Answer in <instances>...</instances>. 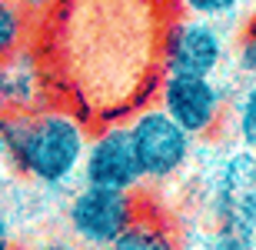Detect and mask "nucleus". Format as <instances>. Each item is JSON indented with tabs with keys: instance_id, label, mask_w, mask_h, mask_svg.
<instances>
[{
	"instance_id": "obj_1",
	"label": "nucleus",
	"mask_w": 256,
	"mask_h": 250,
	"mask_svg": "<svg viewBox=\"0 0 256 250\" xmlns=\"http://www.w3.org/2000/svg\"><path fill=\"white\" fill-rule=\"evenodd\" d=\"M7 164L44 190H57L80 177L90 127L70 104H47L0 117Z\"/></svg>"
},
{
	"instance_id": "obj_2",
	"label": "nucleus",
	"mask_w": 256,
	"mask_h": 250,
	"mask_svg": "<svg viewBox=\"0 0 256 250\" xmlns=\"http://www.w3.org/2000/svg\"><path fill=\"white\" fill-rule=\"evenodd\" d=\"M143 200L140 190H106V187H76L64 210L66 230L86 250H106L133 223Z\"/></svg>"
},
{
	"instance_id": "obj_3",
	"label": "nucleus",
	"mask_w": 256,
	"mask_h": 250,
	"mask_svg": "<svg viewBox=\"0 0 256 250\" xmlns=\"http://www.w3.org/2000/svg\"><path fill=\"white\" fill-rule=\"evenodd\" d=\"M126 130H130L133 154H136L143 180L163 183L190 164L193 137L173 117H166L163 107H156V104L136 107L133 117L126 120Z\"/></svg>"
},
{
	"instance_id": "obj_4",
	"label": "nucleus",
	"mask_w": 256,
	"mask_h": 250,
	"mask_svg": "<svg viewBox=\"0 0 256 250\" xmlns=\"http://www.w3.org/2000/svg\"><path fill=\"white\" fill-rule=\"evenodd\" d=\"M156 107L166 110L176 124L193 137L206 140L220 134V127L226 124V94L216 84V77L203 74H160L156 77Z\"/></svg>"
},
{
	"instance_id": "obj_5",
	"label": "nucleus",
	"mask_w": 256,
	"mask_h": 250,
	"mask_svg": "<svg viewBox=\"0 0 256 250\" xmlns=\"http://www.w3.org/2000/svg\"><path fill=\"white\" fill-rule=\"evenodd\" d=\"M210 213L216 230L256 243V154L240 147L220 164L210 187Z\"/></svg>"
},
{
	"instance_id": "obj_6",
	"label": "nucleus",
	"mask_w": 256,
	"mask_h": 250,
	"mask_svg": "<svg viewBox=\"0 0 256 250\" xmlns=\"http://www.w3.org/2000/svg\"><path fill=\"white\" fill-rule=\"evenodd\" d=\"M226 60V34L220 24L203 17L166 20L160 37V67L163 74H203L216 77V70Z\"/></svg>"
},
{
	"instance_id": "obj_7",
	"label": "nucleus",
	"mask_w": 256,
	"mask_h": 250,
	"mask_svg": "<svg viewBox=\"0 0 256 250\" xmlns=\"http://www.w3.org/2000/svg\"><path fill=\"white\" fill-rule=\"evenodd\" d=\"M80 177L90 187H106V190H140L143 173L133 154V140L126 124L106 120L96 134H90L84 150Z\"/></svg>"
},
{
	"instance_id": "obj_8",
	"label": "nucleus",
	"mask_w": 256,
	"mask_h": 250,
	"mask_svg": "<svg viewBox=\"0 0 256 250\" xmlns=\"http://www.w3.org/2000/svg\"><path fill=\"white\" fill-rule=\"evenodd\" d=\"M54 90H57V80L47 70V57L34 44L14 50L10 57L0 60V104H4V114L37 110V107L54 104Z\"/></svg>"
},
{
	"instance_id": "obj_9",
	"label": "nucleus",
	"mask_w": 256,
	"mask_h": 250,
	"mask_svg": "<svg viewBox=\"0 0 256 250\" xmlns=\"http://www.w3.org/2000/svg\"><path fill=\"white\" fill-rule=\"evenodd\" d=\"M106 250H180V240H176L173 223L160 210L140 207V213L133 217V223Z\"/></svg>"
},
{
	"instance_id": "obj_10",
	"label": "nucleus",
	"mask_w": 256,
	"mask_h": 250,
	"mask_svg": "<svg viewBox=\"0 0 256 250\" xmlns=\"http://www.w3.org/2000/svg\"><path fill=\"white\" fill-rule=\"evenodd\" d=\"M230 124H233V137L236 144L250 154H256V80H250L236 94L233 107L226 110Z\"/></svg>"
},
{
	"instance_id": "obj_11",
	"label": "nucleus",
	"mask_w": 256,
	"mask_h": 250,
	"mask_svg": "<svg viewBox=\"0 0 256 250\" xmlns=\"http://www.w3.org/2000/svg\"><path fill=\"white\" fill-rule=\"evenodd\" d=\"M34 37V20L10 0H0V60L10 57L14 50L27 47Z\"/></svg>"
},
{
	"instance_id": "obj_12",
	"label": "nucleus",
	"mask_w": 256,
	"mask_h": 250,
	"mask_svg": "<svg viewBox=\"0 0 256 250\" xmlns=\"http://www.w3.org/2000/svg\"><path fill=\"white\" fill-rule=\"evenodd\" d=\"M173 4L186 17H203V20H213V24L233 20L243 7V0H173Z\"/></svg>"
},
{
	"instance_id": "obj_13",
	"label": "nucleus",
	"mask_w": 256,
	"mask_h": 250,
	"mask_svg": "<svg viewBox=\"0 0 256 250\" xmlns=\"http://www.w3.org/2000/svg\"><path fill=\"white\" fill-rule=\"evenodd\" d=\"M233 57H236V70L243 77L256 80V20H250L246 27L240 30V40L233 47Z\"/></svg>"
},
{
	"instance_id": "obj_14",
	"label": "nucleus",
	"mask_w": 256,
	"mask_h": 250,
	"mask_svg": "<svg viewBox=\"0 0 256 250\" xmlns=\"http://www.w3.org/2000/svg\"><path fill=\"white\" fill-rule=\"evenodd\" d=\"M10 4H14V7H20L30 20H44V17H50V14H54L64 0H10Z\"/></svg>"
},
{
	"instance_id": "obj_15",
	"label": "nucleus",
	"mask_w": 256,
	"mask_h": 250,
	"mask_svg": "<svg viewBox=\"0 0 256 250\" xmlns=\"http://www.w3.org/2000/svg\"><path fill=\"white\" fill-rule=\"evenodd\" d=\"M256 243L243 240V237H233V233H223V230H213V237L206 240V250H253Z\"/></svg>"
},
{
	"instance_id": "obj_16",
	"label": "nucleus",
	"mask_w": 256,
	"mask_h": 250,
	"mask_svg": "<svg viewBox=\"0 0 256 250\" xmlns=\"http://www.w3.org/2000/svg\"><path fill=\"white\" fill-rule=\"evenodd\" d=\"M34 250H86L80 240H74V237H47V240H40Z\"/></svg>"
},
{
	"instance_id": "obj_17",
	"label": "nucleus",
	"mask_w": 256,
	"mask_h": 250,
	"mask_svg": "<svg viewBox=\"0 0 256 250\" xmlns=\"http://www.w3.org/2000/svg\"><path fill=\"white\" fill-rule=\"evenodd\" d=\"M10 243H14V233H10V220H7V213H4V207H0V250H10Z\"/></svg>"
},
{
	"instance_id": "obj_18",
	"label": "nucleus",
	"mask_w": 256,
	"mask_h": 250,
	"mask_svg": "<svg viewBox=\"0 0 256 250\" xmlns=\"http://www.w3.org/2000/svg\"><path fill=\"white\" fill-rule=\"evenodd\" d=\"M7 164V150H4V137H0V167Z\"/></svg>"
},
{
	"instance_id": "obj_19",
	"label": "nucleus",
	"mask_w": 256,
	"mask_h": 250,
	"mask_svg": "<svg viewBox=\"0 0 256 250\" xmlns=\"http://www.w3.org/2000/svg\"><path fill=\"white\" fill-rule=\"evenodd\" d=\"M253 20H256V0H253Z\"/></svg>"
},
{
	"instance_id": "obj_20",
	"label": "nucleus",
	"mask_w": 256,
	"mask_h": 250,
	"mask_svg": "<svg viewBox=\"0 0 256 250\" xmlns=\"http://www.w3.org/2000/svg\"><path fill=\"white\" fill-rule=\"evenodd\" d=\"M10 250H14V247H10Z\"/></svg>"
},
{
	"instance_id": "obj_21",
	"label": "nucleus",
	"mask_w": 256,
	"mask_h": 250,
	"mask_svg": "<svg viewBox=\"0 0 256 250\" xmlns=\"http://www.w3.org/2000/svg\"><path fill=\"white\" fill-rule=\"evenodd\" d=\"M253 250H256V247H253Z\"/></svg>"
}]
</instances>
